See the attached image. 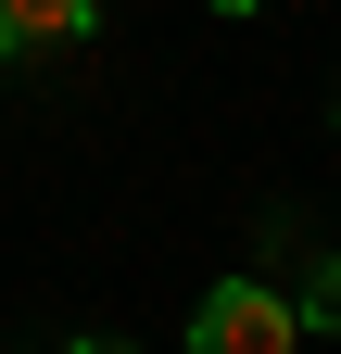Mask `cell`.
Returning a JSON list of instances; mask_svg holds the SVG:
<instances>
[{"label": "cell", "instance_id": "obj_5", "mask_svg": "<svg viewBox=\"0 0 341 354\" xmlns=\"http://www.w3.org/2000/svg\"><path fill=\"white\" fill-rule=\"evenodd\" d=\"M329 114H341V76H329Z\"/></svg>", "mask_w": 341, "mask_h": 354}, {"label": "cell", "instance_id": "obj_2", "mask_svg": "<svg viewBox=\"0 0 341 354\" xmlns=\"http://www.w3.org/2000/svg\"><path fill=\"white\" fill-rule=\"evenodd\" d=\"M101 26V0H0V64H38V51H76Z\"/></svg>", "mask_w": 341, "mask_h": 354}, {"label": "cell", "instance_id": "obj_3", "mask_svg": "<svg viewBox=\"0 0 341 354\" xmlns=\"http://www.w3.org/2000/svg\"><path fill=\"white\" fill-rule=\"evenodd\" d=\"M291 317H304V329H341V253H316V266H304V291H291Z\"/></svg>", "mask_w": 341, "mask_h": 354}, {"label": "cell", "instance_id": "obj_4", "mask_svg": "<svg viewBox=\"0 0 341 354\" xmlns=\"http://www.w3.org/2000/svg\"><path fill=\"white\" fill-rule=\"evenodd\" d=\"M64 354H139V342H114V329H89V342H64Z\"/></svg>", "mask_w": 341, "mask_h": 354}, {"label": "cell", "instance_id": "obj_1", "mask_svg": "<svg viewBox=\"0 0 341 354\" xmlns=\"http://www.w3.org/2000/svg\"><path fill=\"white\" fill-rule=\"evenodd\" d=\"M190 354H304V317L278 279H215L190 304Z\"/></svg>", "mask_w": 341, "mask_h": 354}]
</instances>
